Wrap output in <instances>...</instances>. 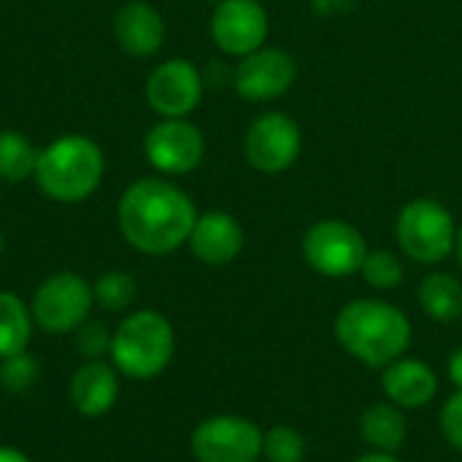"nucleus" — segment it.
<instances>
[{
    "mask_svg": "<svg viewBox=\"0 0 462 462\" xmlns=\"http://www.w3.org/2000/svg\"><path fill=\"white\" fill-rule=\"evenodd\" d=\"M198 208L192 198L165 179L133 181L116 206L122 238L141 254L162 257L187 244Z\"/></svg>",
    "mask_w": 462,
    "mask_h": 462,
    "instance_id": "1",
    "label": "nucleus"
},
{
    "mask_svg": "<svg viewBox=\"0 0 462 462\" xmlns=\"http://www.w3.org/2000/svg\"><path fill=\"white\" fill-rule=\"evenodd\" d=\"M336 341L368 368H387L411 344V319L403 309L379 298H355L336 314Z\"/></svg>",
    "mask_w": 462,
    "mask_h": 462,
    "instance_id": "2",
    "label": "nucleus"
},
{
    "mask_svg": "<svg viewBox=\"0 0 462 462\" xmlns=\"http://www.w3.org/2000/svg\"><path fill=\"white\" fill-rule=\"evenodd\" d=\"M176 355V330L154 309H138L122 317L111 336V365L122 379L152 382L162 376Z\"/></svg>",
    "mask_w": 462,
    "mask_h": 462,
    "instance_id": "3",
    "label": "nucleus"
},
{
    "mask_svg": "<svg viewBox=\"0 0 462 462\" xmlns=\"http://www.w3.org/2000/svg\"><path fill=\"white\" fill-rule=\"evenodd\" d=\"M106 157L87 135H62L41 149L35 181L57 203H81L103 181Z\"/></svg>",
    "mask_w": 462,
    "mask_h": 462,
    "instance_id": "4",
    "label": "nucleus"
},
{
    "mask_svg": "<svg viewBox=\"0 0 462 462\" xmlns=\"http://www.w3.org/2000/svg\"><path fill=\"white\" fill-rule=\"evenodd\" d=\"M395 238L409 260L420 265H439L455 254L457 222L444 203L433 198H414L395 219Z\"/></svg>",
    "mask_w": 462,
    "mask_h": 462,
    "instance_id": "5",
    "label": "nucleus"
},
{
    "mask_svg": "<svg viewBox=\"0 0 462 462\" xmlns=\"http://www.w3.org/2000/svg\"><path fill=\"white\" fill-rule=\"evenodd\" d=\"M92 306H95L92 284L73 271L51 273L35 287L30 298L32 322L46 336L76 333V328H81L89 319Z\"/></svg>",
    "mask_w": 462,
    "mask_h": 462,
    "instance_id": "6",
    "label": "nucleus"
},
{
    "mask_svg": "<svg viewBox=\"0 0 462 462\" xmlns=\"http://www.w3.org/2000/svg\"><path fill=\"white\" fill-rule=\"evenodd\" d=\"M306 265L325 279H346L360 273L368 254L363 233L344 219L314 222L300 244Z\"/></svg>",
    "mask_w": 462,
    "mask_h": 462,
    "instance_id": "7",
    "label": "nucleus"
},
{
    "mask_svg": "<svg viewBox=\"0 0 462 462\" xmlns=\"http://www.w3.org/2000/svg\"><path fill=\"white\" fill-rule=\"evenodd\" d=\"M265 430L241 414H214L195 425L189 452L198 462H260Z\"/></svg>",
    "mask_w": 462,
    "mask_h": 462,
    "instance_id": "8",
    "label": "nucleus"
},
{
    "mask_svg": "<svg viewBox=\"0 0 462 462\" xmlns=\"http://www.w3.org/2000/svg\"><path fill=\"white\" fill-rule=\"evenodd\" d=\"M303 135L292 116L282 111H268L257 116L244 138V154L246 162L268 176H279L295 165L300 157Z\"/></svg>",
    "mask_w": 462,
    "mask_h": 462,
    "instance_id": "9",
    "label": "nucleus"
},
{
    "mask_svg": "<svg viewBox=\"0 0 462 462\" xmlns=\"http://www.w3.org/2000/svg\"><path fill=\"white\" fill-rule=\"evenodd\" d=\"M143 152L154 171L168 176H184L203 162L206 138L187 119H162L149 130Z\"/></svg>",
    "mask_w": 462,
    "mask_h": 462,
    "instance_id": "10",
    "label": "nucleus"
},
{
    "mask_svg": "<svg viewBox=\"0 0 462 462\" xmlns=\"http://www.w3.org/2000/svg\"><path fill=\"white\" fill-rule=\"evenodd\" d=\"M268 32L271 22L260 0H222L211 14V38L225 54L246 57L265 46Z\"/></svg>",
    "mask_w": 462,
    "mask_h": 462,
    "instance_id": "11",
    "label": "nucleus"
},
{
    "mask_svg": "<svg viewBox=\"0 0 462 462\" xmlns=\"http://www.w3.org/2000/svg\"><path fill=\"white\" fill-rule=\"evenodd\" d=\"M295 76H298L295 60L284 49L263 46V49L241 57L233 84L244 100L268 103V100H276L284 92H290V87L295 84Z\"/></svg>",
    "mask_w": 462,
    "mask_h": 462,
    "instance_id": "12",
    "label": "nucleus"
},
{
    "mask_svg": "<svg viewBox=\"0 0 462 462\" xmlns=\"http://www.w3.org/2000/svg\"><path fill=\"white\" fill-rule=\"evenodd\" d=\"M203 97L200 70L189 60H165L146 81V100L162 119H187Z\"/></svg>",
    "mask_w": 462,
    "mask_h": 462,
    "instance_id": "13",
    "label": "nucleus"
},
{
    "mask_svg": "<svg viewBox=\"0 0 462 462\" xmlns=\"http://www.w3.org/2000/svg\"><path fill=\"white\" fill-rule=\"evenodd\" d=\"M187 244L203 265H230L244 252L246 236L241 222L227 211H206L198 214Z\"/></svg>",
    "mask_w": 462,
    "mask_h": 462,
    "instance_id": "14",
    "label": "nucleus"
},
{
    "mask_svg": "<svg viewBox=\"0 0 462 462\" xmlns=\"http://www.w3.org/2000/svg\"><path fill=\"white\" fill-rule=\"evenodd\" d=\"M119 393H122V376L106 360H84L73 371L68 384L70 406L89 420L108 414L116 406Z\"/></svg>",
    "mask_w": 462,
    "mask_h": 462,
    "instance_id": "15",
    "label": "nucleus"
},
{
    "mask_svg": "<svg viewBox=\"0 0 462 462\" xmlns=\"http://www.w3.org/2000/svg\"><path fill=\"white\" fill-rule=\"evenodd\" d=\"M382 393L403 411L425 409L439 395V374L420 357H398L382 368Z\"/></svg>",
    "mask_w": 462,
    "mask_h": 462,
    "instance_id": "16",
    "label": "nucleus"
},
{
    "mask_svg": "<svg viewBox=\"0 0 462 462\" xmlns=\"http://www.w3.org/2000/svg\"><path fill=\"white\" fill-rule=\"evenodd\" d=\"M114 35L122 51L133 57H149L160 51L165 41V22L160 11L143 0H130L116 11L114 19Z\"/></svg>",
    "mask_w": 462,
    "mask_h": 462,
    "instance_id": "17",
    "label": "nucleus"
},
{
    "mask_svg": "<svg viewBox=\"0 0 462 462\" xmlns=\"http://www.w3.org/2000/svg\"><path fill=\"white\" fill-rule=\"evenodd\" d=\"M360 436L374 452L398 455L406 444V436H409L403 409H398L390 401L371 403L360 417Z\"/></svg>",
    "mask_w": 462,
    "mask_h": 462,
    "instance_id": "18",
    "label": "nucleus"
},
{
    "mask_svg": "<svg viewBox=\"0 0 462 462\" xmlns=\"http://www.w3.org/2000/svg\"><path fill=\"white\" fill-rule=\"evenodd\" d=\"M417 300L433 322L452 325L462 317V282L455 273L433 271L420 282Z\"/></svg>",
    "mask_w": 462,
    "mask_h": 462,
    "instance_id": "19",
    "label": "nucleus"
},
{
    "mask_svg": "<svg viewBox=\"0 0 462 462\" xmlns=\"http://www.w3.org/2000/svg\"><path fill=\"white\" fill-rule=\"evenodd\" d=\"M32 314L30 303H24L16 292L0 290V360L22 355L32 341Z\"/></svg>",
    "mask_w": 462,
    "mask_h": 462,
    "instance_id": "20",
    "label": "nucleus"
},
{
    "mask_svg": "<svg viewBox=\"0 0 462 462\" xmlns=\"http://www.w3.org/2000/svg\"><path fill=\"white\" fill-rule=\"evenodd\" d=\"M38 149L30 143L27 135L16 130H0V179L5 181H24L35 176Z\"/></svg>",
    "mask_w": 462,
    "mask_h": 462,
    "instance_id": "21",
    "label": "nucleus"
},
{
    "mask_svg": "<svg viewBox=\"0 0 462 462\" xmlns=\"http://www.w3.org/2000/svg\"><path fill=\"white\" fill-rule=\"evenodd\" d=\"M92 295H95L97 309H103L108 314H122L135 303L138 284L125 271H108V273L97 276V282L92 284Z\"/></svg>",
    "mask_w": 462,
    "mask_h": 462,
    "instance_id": "22",
    "label": "nucleus"
},
{
    "mask_svg": "<svg viewBox=\"0 0 462 462\" xmlns=\"http://www.w3.org/2000/svg\"><path fill=\"white\" fill-rule=\"evenodd\" d=\"M360 276L365 279L368 287L387 292L403 282V263L390 249H368L363 268H360Z\"/></svg>",
    "mask_w": 462,
    "mask_h": 462,
    "instance_id": "23",
    "label": "nucleus"
},
{
    "mask_svg": "<svg viewBox=\"0 0 462 462\" xmlns=\"http://www.w3.org/2000/svg\"><path fill=\"white\" fill-rule=\"evenodd\" d=\"M263 457L268 462H303L306 439L290 425H273L263 436Z\"/></svg>",
    "mask_w": 462,
    "mask_h": 462,
    "instance_id": "24",
    "label": "nucleus"
},
{
    "mask_svg": "<svg viewBox=\"0 0 462 462\" xmlns=\"http://www.w3.org/2000/svg\"><path fill=\"white\" fill-rule=\"evenodd\" d=\"M38 374H41V365L30 352L0 360V387L5 393H14V395L27 393L38 382Z\"/></svg>",
    "mask_w": 462,
    "mask_h": 462,
    "instance_id": "25",
    "label": "nucleus"
},
{
    "mask_svg": "<svg viewBox=\"0 0 462 462\" xmlns=\"http://www.w3.org/2000/svg\"><path fill=\"white\" fill-rule=\"evenodd\" d=\"M111 336L114 330H108V325L97 319H87L81 328H76L73 346L81 360H106L111 352Z\"/></svg>",
    "mask_w": 462,
    "mask_h": 462,
    "instance_id": "26",
    "label": "nucleus"
},
{
    "mask_svg": "<svg viewBox=\"0 0 462 462\" xmlns=\"http://www.w3.org/2000/svg\"><path fill=\"white\" fill-rule=\"evenodd\" d=\"M439 425H441V436L444 441L462 455V390H455L439 414Z\"/></svg>",
    "mask_w": 462,
    "mask_h": 462,
    "instance_id": "27",
    "label": "nucleus"
},
{
    "mask_svg": "<svg viewBox=\"0 0 462 462\" xmlns=\"http://www.w3.org/2000/svg\"><path fill=\"white\" fill-rule=\"evenodd\" d=\"M447 374H449V382L455 384V390H462V346H457V349L449 355Z\"/></svg>",
    "mask_w": 462,
    "mask_h": 462,
    "instance_id": "28",
    "label": "nucleus"
},
{
    "mask_svg": "<svg viewBox=\"0 0 462 462\" xmlns=\"http://www.w3.org/2000/svg\"><path fill=\"white\" fill-rule=\"evenodd\" d=\"M0 462H32L16 447H0Z\"/></svg>",
    "mask_w": 462,
    "mask_h": 462,
    "instance_id": "29",
    "label": "nucleus"
},
{
    "mask_svg": "<svg viewBox=\"0 0 462 462\" xmlns=\"http://www.w3.org/2000/svg\"><path fill=\"white\" fill-rule=\"evenodd\" d=\"M355 462H403L398 455H390V452H368V455H363V457H357Z\"/></svg>",
    "mask_w": 462,
    "mask_h": 462,
    "instance_id": "30",
    "label": "nucleus"
},
{
    "mask_svg": "<svg viewBox=\"0 0 462 462\" xmlns=\"http://www.w3.org/2000/svg\"><path fill=\"white\" fill-rule=\"evenodd\" d=\"M455 257H457V265L462 268V225H457V238H455Z\"/></svg>",
    "mask_w": 462,
    "mask_h": 462,
    "instance_id": "31",
    "label": "nucleus"
},
{
    "mask_svg": "<svg viewBox=\"0 0 462 462\" xmlns=\"http://www.w3.org/2000/svg\"><path fill=\"white\" fill-rule=\"evenodd\" d=\"M0 254H3V233H0Z\"/></svg>",
    "mask_w": 462,
    "mask_h": 462,
    "instance_id": "32",
    "label": "nucleus"
}]
</instances>
